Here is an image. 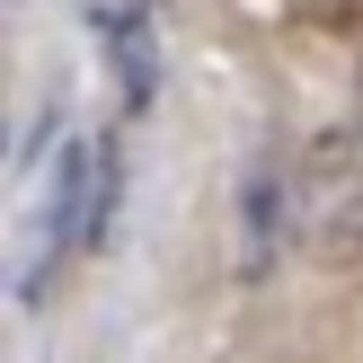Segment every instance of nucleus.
Masks as SVG:
<instances>
[{
    "label": "nucleus",
    "mask_w": 363,
    "mask_h": 363,
    "mask_svg": "<svg viewBox=\"0 0 363 363\" xmlns=\"http://www.w3.org/2000/svg\"><path fill=\"white\" fill-rule=\"evenodd\" d=\"M106 204H116V142L106 133H80L62 151V169H53V186H45V230H35V284H45V266H62V257H89L98 248V230H106ZM27 284V293H35Z\"/></svg>",
    "instance_id": "f257e3e1"
},
{
    "label": "nucleus",
    "mask_w": 363,
    "mask_h": 363,
    "mask_svg": "<svg viewBox=\"0 0 363 363\" xmlns=\"http://www.w3.org/2000/svg\"><path fill=\"white\" fill-rule=\"evenodd\" d=\"M80 18L106 35V62H116L124 116H142L151 89H160V18H151V0H80Z\"/></svg>",
    "instance_id": "f03ea898"
}]
</instances>
